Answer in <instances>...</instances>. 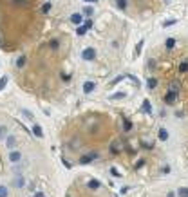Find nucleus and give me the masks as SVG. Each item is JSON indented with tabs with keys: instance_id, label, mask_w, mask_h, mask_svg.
<instances>
[{
	"instance_id": "1",
	"label": "nucleus",
	"mask_w": 188,
	"mask_h": 197,
	"mask_svg": "<svg viewBox=\"0 0 188 197\" xmlns=\"http://www.w3.org/2000/svg\"><path fill=\"white\" fill-rule=\"evenodd\" d=\"M177 96H179L177 92H174V91H168V92L165 94V103H167V105H174V101L177 100Z\"/></svg>"
},
{
	"instance_id": "2",
	"label": "nucleus",
	"mask_w": 188,
	"mask_h": 197,
	"mask_svg": "<svg viewBox=\"0 0 188 197\" xmlns=\"http://www.w3.org/2000/svg\"><path fill=\"white\" fill-rule=\"evenodd\" d=\"M9 161H11V163H18V161H22V154L16 152V150H13V152L9 154Z\"/></svg>"
},
{
	"instance_id": "3",
	"label": "nucleus",
	"mask_w": 188,
	"mask_h": 197,
	"mask_svg": "<svg viewBox=\"0 0 188 197\" xmlns=\"http://www.w3.org/2000/svg\"><path fill=\"white\" fill-rule=\"evenodd\" d=\"M83 58L85 60H94V49H85L83 51Z\"/></svg>"
},
{
	"instance_id": "4",
	"label": "nucleus",
	"mask_w": 188,
	"mask_h": 197,
	"mask_svg": "<svg viewBox=\"0 0 188 197\" xmlns=\"http://www.w3.org/2000/svg\"><path fill=\"white\" fill-rule=\"evenodd\" d=\"M14 143H16L14 136H7V139H5V145H7V148H13V147H14Z\"/></svg>"
},
{
	"instance_id": "5",
	"label": "nucleus",
	"mask_w": 188,
	"mask_h": 197,
	"mask_svg": "<svg viewBox=\"0 0 188 197\" xmlns=\"http://www.w3.org/2000/svg\"><path fill=\"white\" fill-rule=\"evenodd\" d=\"M33 132H34V136H38V138H42V136H43V132H42V127H40V125H33Z\"/></svg>"
},
{
	"instance_id": "6",
	"label": "nucleus",
	"mask_w": 188,
	"mask_h": 197,
	"mask_svg": "<svg viewBox=\"0 0 188 197\" xmlns=\"http://www.w3.org/2000/svg\"><path fill=\"white\" fill-rule=\"evenodd\" d=\"M165 45H167V49H174V45H176V38H167Z\"/></svg>"
},
{
	"instance_id": "7",
	"label": "nucleus",
	"mask_w": 188,
	"mask_h": 197,
	"mask_svg": "<svg viewBox=\"0 0 188 197\" xmlns=\"http://www.w3.org/2000/svg\"><path fill=\"white\" fill-rule=\"evenodd\" d=\"M92 89H94V83H92V81H87V83L83 85V91H85L87 94H89V92H92Z\"/></svg>"
},
{
	"instance_id": "8",
	"label": "nucleus",
	"mask_w": 188,
	"mask_h": 197,
	"mask_svg": "<svg viewBox=\"0 0 188 197\" xmlns=\"http://www.w3.org/2000/svg\"><path fill=\"white\" fill-rule=\"evenodd\" d=\"M143 110H145L147 114H152V109H150V101H148V100L143 101Z\"/></svg>"
},
{
	"instance_id": "9",
	"label": "nucleus",
	"mask_w": 188,
	"mask_h": 197,
	"mask_svg": "<svg viewBox=\"0 0 188 197\" xmlns=\"http://www.w3.org/2000/svg\"><path fill=\"white\" fill-rule=\"evenodd\" d=\"M147 85H148V89L152 91V89H156V87H158V81H156L154 78H148V81H147Z\"/></svg>"
},
{
	"instance_id": "10",
	"label": "nucleus",
	"mask_w": 188,
	"mask_h": 197,
	"mask_svg": "<svg viewBox=\"0 0 188 197\" xmlns=\"http://www.w3.org/2000/svg\"><path fill=\"white\" fill-rule=\"evenodd\" d=\"M159 139H161V141H167V139H168V132H167L165 129L159 130Z\"/></svg>"
},
{
	"instance_id": "11",
	"label": "nucleus",
	"mask_w": 188,
	"mask_h": 197,
	"mask_svg": "<svg viewBox=\"0 0 188 197\" xmlns=\"http://www.w3.org/2000/svg\"><path fill=\"white\" fill-rule=\"evenodd\" d=\"M177 195L179 197H188V188H185V186L179 188V190H177Z\"/></svg>"
},
{
	"instance_id": "12",
	"label": "nucleus",
	"mask_w": 188,
	"mask_h": 197,
	"mask_svg": "<svg viewBox=\"0 0 188 197\" xmlns=\"http://www.w3.org/2000/svg\"><path fill=\"white\" fill-rule=\"evenodd\" d=\"M71 20H72L74 24H80V22H81V14H78V13H76V14H72V16H71Z\"/></svg>"
},
{
	"instance_id": "13",
	"label": "nucleus",
	"mask_w": 188,
	"mask_h": 197,
	"mask_svg": "<svg viewBox=\"0 0 188 197\" xmlns=\"http://www.w3.org/2000/svg\"><path fill=\"white\" fill-rule=\"evenodd\" d=\"M14 185H16L18 188H20V186H24V177H22V176H18V177H16V181H14Z\"/></svg>"
},
{
	"instance_id": "14",
	"label": "nucleus",
	"mask_w": 188,
	"mask_h": 197,
	"mask_svg": "<svg viewBox=\"0 0 188 197\" xmlns=\"http://www.w3.org/2000/svg\"><path fill=\"white\" fill-rule=\"evenodd\" d=\"M179 71H181V72H186L188 71V62H183V63L179 65Z\"/></svg>"
},
{
	"instance_id": "15",
	"label": "nucleus",
	"mask_w": 188,
	"mask_h": 197,
	"mask_svg": "<svg viewBox=\"0 0 188 197\" xmlns=\"http://www.w3.org/2000/svg\"><path fill=\"white\" fill-rule=\"evenodd\" d=\"M22 114L25 116V119H33V114H31L29 110H25V109H22Z\"/></svg>"
},
{
	"instance_id": "16",
	"label": "nucleus",
	"mask_w": 188,
	"mask_h": 197,
	"mask_svg": "<svg viewBox=\"0 0 188 197\" xmlns=\"http://www.w3.org/2000/svg\"><path fill=\"white\" fill-rule=\"evenodd\" d=\"M5 85H7V76H2V80H0V91H2Z\"/></svg>"
},
{
	"instance_id": "17",
	"label": "nucleus",
	"mask_w": 188,
	"mask_h": 197,
	"mask_svg": "<svg viewBox=\"0 0 188 197\" xmlns=\"http://www.w3.org/2000/svg\"><path fill=\"white\" fill-rule=\"evenodd\" d=\"M89 188H100V183L98 181H89Z\"/></svg>"
},
{
	"instance_id": "18",
	"label": "nucleus",
	"mask_w": 188,
	"mask_h": 197,
	"mask_svg": "<svg viewBox=\"0 0 188 197\" xmlns=\"http://www.w3.org/2000/svg\"><path fill=\"white\" fill-rule=\"evenodd\" d=\"M0 197H7V188L5 186H0Z\"/></svg>"
},
{
	"instance_id": "19",
	"label": "nucleus",
	"mask_w": 188,
	"mask_h": 197,
	"mask_svg": "<svg viewBox=\"0 0 188 197\" xmlns=\"http://www.w3.org/2000/svg\"><path fill=\"white\" fill-rule=\"evenodd\" d=\"M141 45H143V40H141V42L138 43V47H136V51H134V54H136V56H138V54L141 52Z\"/></svg>"
},
{
	"instance_id": "20",
	"label": "nucleus",
	"mask_w": 188,
	"mask_h": 197,
	"mask_svg": "<svg viewBox=\"0 0 188 197\" xmlns=\"http://www.w3.org/2000/svg\"><path fill=\"white\" fill-rule=\"evenodd\" d=\"M5 132H7V129H5V127H0V139H4Z\"/></svg>"
},
{
	"instance_id": "21",
	"label": "nucleus",
	"mask_w": 188,
	"mask_h": 197,
	"mask_svg": "<svg viewBox=\"0 0 188 197\" xmlns=\"http://www.w3.org/2000/svg\"><path fill=\"white\" fill-rule=\"evenodd\" d=\"M174 24H176L174 20H167V22H163V25H165V27H170V25H174Z\"/></svg>"
},
{
	"instance_id": "22",
	"label": "nucleus",
	"mask_w": 188,
	"mask_h": 197,
	"mask_svg": "<svg viewBox=\"0 0 188 197\" xmlns=\"http://www.w3.org/2000/svg\"><path fill=\"white\" fill-rule=\"evenodd\" d=\"M49 9H51V4H45V5H43V7H42V11H43V13H47V11H49Z\"/></svg>"
},
{
	"instance_id": "23",
	"label": "nucleus",
	"mask_w": 188,
	"mask_h": 197,
	"mask_svg": "<svg viewBox=\"0 0 188 197\" xmlns=\"http://www.w3.org/2000/svg\"><path fill=\"white\" fill-rule=\"evenodd\" d=\"M85 29H87V27H78V34H83V33H85Z\"/></svg>"
},
{
	"instance_id": "24",
	"label": "nucleus",
	"mask_w": 188,
	"mask_h": 197,
	"mask_svg": "<svg viewBox=\"0 0 188 197\" xmlns=\"http://www.w3.org/2000/svg\"><path fill=\"white\" fill-rule=\"evenodd\" d=\"M24 63H25V60H24V58H20V60H18V63H16V65H18V67H22V65H24Z\"/></svg>"
},
{
	"instance_id": "25",
	"label": "nucleus",
	"mask_w": 188,
	"mask_h": 197,
	"mask_svg": "<svg viewBox=\"0 0 188 197\" xmlns=\"http://www.w3.org/2000/svg\"><path fill=\"white\" fill-rule=\"evenodd\" d=\"M34 197H45V195H43V192H36V194H34Z\"/></svg>"
},
{
	"instance_id": "26",
	"label": "nucleus",
	"mask_w": 188,
	"mask_h": 197,
	"mask_svg": "<svg viewBox=\"0 0 188 197\" xmlns=\"http://www.w3.org/2000/svg\"><path fill=\"white\" fill-rule=\"evenodd\" d=\"M85 2H96V0H85Z\"/></svg>"
},
{
	"instance_id": "27",
	"label": "nucleus",
	"mask_w": 188,
	"mask_h": 197,
	"mask_svg": "<svg viewBox=\"0 0 188 197\" xmlns=\"http://www.w3.org/2000/svg\"><path fill=\"white\" fill-rule=\"evenodd\" d=\"M168 197H174V194H168Z\"/></svg>"
},
{
	"instance_id": "28",
	"label": "nucleus",
	"mask_w": 188,
	"mask_h": 197,
	"mask_svg": "<svg viewBox=\"0 0 188 197\" xmlns=\"http://www.w3.org/2000/svg\"><path fill=\"white\" fill-rule=\"evenodd\" d=\"M167 2H168V0H167Z\"/></svg>"
}]
</instances>
